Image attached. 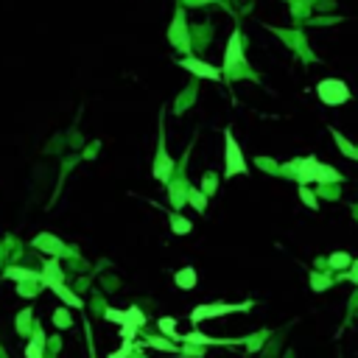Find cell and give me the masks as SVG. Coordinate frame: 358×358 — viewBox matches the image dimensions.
Listing matches in <instances>:
<instances>
[{
	"label": "cell",
	"instance_id": "cell-1",
	"mask_svg": "<svg viewBox=\"0 0 358 358\" xmlns=\"http://www.w3.org/2000/svg\"><path fill=\"white\" fill-rule=\"evenodd\" d=\"M280 171H285V174H294V179L300 185H311V182H342V174H339L336 168H330V165H322L316 157H302V160H294V163L283 165Z\"/></svg>",
	"mask_w": 358,
	"mask_h": 358
},
{
	"label": "cell",
	"instance_id": "cell-2",
	"mask_svg": "<svg viewBox=\"0 0 358 358\" xmlns=\"http://www.w3.org/2000/svg\"><path fill=\"white\" fill-rule=\"evenodd\" d=\"M224 174L230 179L249 174V165H247V160H243V151L235 143V135H232L230 129L224 132Z\"/></svg>",
	"mask_w": 358,
	"mask_h": 358
},
{
	"label": "cell",
	"instance_id": "cell-3",
	"mask_svg": "<svg viewBox=\"0 0 358 358\" xmlns=\"http://www.w3.org/2000/svg\"><path fill=\"white\" fill-rule=\"evenodd\" d=\"M249 308H252V302H238V305H232V302H210V305H196L193 311H190V322H193V325H199V322L213 319V316L241 314V311H249Z\"/></svg>",
	"mask_w": 358,
	"mask_h": 358
},
{
	"label": "cell",
	"instance_id": "cell-4",
	"mask_svg": "<svg viewBox=\"0 0 358 358\" xmlns=\"http://www.w3.org/2000/svg\"><path fill=\"white\" fill-rule=\"evenodd\" d=\"M316 93H319V98L325 101L327 106H339V104H344V101H350V90L342 79H322L319 87H316Z\"/></svg>",
	"mask_w": 358,
	"mask_h": 358
},
{
	"label": "cell",
	"instance_id": "cell-5",
	"mask_svg": "<svg viewBox=\"0 0 358 358\" xmlns=\"http://www.w3.org/2000/svg\"><path fill=\"white\" fill-rule=\"evenodd\" d=\"M168 42L179 48V51L188 53L190 51V31H188V23H185V11L179 9L176 17H174V26L168 28Z\"/></svg>",
	"mask_w": 358,
	"mask_h": 358
},
{
	"label": "cell",
	"instance_id": "cell-6",
	"mask_svg": "<svg viewBox=\"0 0 358 358\" xmlns=\"http://www.w3.org/2000/svg\"><path fill=\"white\" fill-rule=\"evenodd\" d=\"M179 64H182L185 70H190L196 79H210V81H218V79H221V70L213 68V64H207L205 59L188 56V59H179Z\"/></svg>",
	"mask_w": 358,
	"mask_h": 358
},
{
	"label": "cell",
	"instance_id": "cell-7",
	"mask_svg": "<svg viewBox=\"0 0 358 358\" xmlns=\"http://www.w3.org/2000/svg\"><path fill=\"white\" fill-rule=\"evenodd\" d=\"M243 64V56H241V34H232L230 42H227V53H224V73L227 76H235V70Z\"/></svg>",
	"mask_w": 358,
	"mask_h": 358
},
{
	"label": "cell",
	"instance_id": "cell-8",
	"mask_svg": "<svg viewBox=\"0 0 358 358\" xmlns=\"http://www.w3.org/2000/svg\"><path fill=\"white\" fill-rule=\"evenodd\" d=\"M31 247L37 249V252L48 255V258H56V255H62V252H64V243L59 241L56 235H51V232H39V235L31 241Z\"/></svg>",
	"mask_w": 358,
	"mask_h": 358
},
{
	"label": "cell",
	"instance_id": "cell-9",
	"mask_svg": "<svg viewBox=\"0 0 358 358\" xmlns=\"http://www.w3.org/2000/svg\"><path fill=\"white\" fill-rule=\"evenodd\" d=\"M179 342L185 344H196V347H207V344H243L247 339H213V336H205L199 330H190L185 336H179Z\"/></svg>",
	"mask_w": 358,
	"mask_h": 358
},
{
	"label": "cell",
	"instance_id": "cell-10",
	"mask_svg": "<svg viewBox=\"0 0 358 358\" xmlns=\"http://www.w3.org/2000/svg\"><path fill=\"white\" fill-rule=\"evenodd\" d=\"M45 285L59 297V300L64 302V305H70V308H81V305H84V302H81V297H79V294H73V291H70L68 285L62 283V280H45Z\"/></svg>",
	"mask_w": 358,
	"mask_h": 358
},
{
	"label": "cell",
	"instance_id": "cell-11",
	"mask_svg": "<svg viewBox=\"0 0 358 358\" xmlns=\"http://www.w3.org/2000/svg\"><path fill=\"white\" fill-rule=\"evenodd\" d=\"M171 168H174V160L165 154V143H163V137H160V151H157V163H154V176H157L160 182H168Z\"/></svg>",
	"mask_w": 358,
	"mask_h": 358
},
{
	"label": "cell",
	"instance_id": "cell-12",
	"mask_svg": "<svg viewBox=\"0 0 358 358\" xmlns=\"http://www.w3.org/2000/svg\"><path fill=\"white\" fill-rule=\"evenodd\" d=\"M6 277L17 280V283H37V280H42V274L31 272V268H23V266H9L6 268Z\"/></svg>",
	"mask_w": 358,
	"mask_h": 358
},
{
	"label": "cell",
	"instance_id": "cell-13",
	"mask_svg": "<svg viewBox=\"0 0 358 358\" xmlns=\"http://www.w3.org/2000/svg\"><path fill=\"white\" fill-rule=\"evenodd\" d=\"M174 283H176L182 291H190L196 283H199V277H196V268H190V266H188V268H179L176 277H174Z\"/></svg>",
	"mask_w": 358,
	"mask_h": 358
},
{
	"label": "cell",
	"instance_id": "cell-14",
	"mask_svg": "<svg viewBox=\"0 0 358 358\" xmlns=\"http://www.w3.org/2000/svg\"><path fill=\"white\" fill-rule=\"evenodd\" d=\"M188 205H193V210L205 213L207 207V193L202 188H188Z\"/></svg>",
	"mask_w": 358,
	"mask_h": 358
},
{
	"label": "cell",
	"instance_id": "cell-15",
	"mask_svg": "<svg viewBox=\"0 0 358 358\" xmlns=\"http://www.w3.org/2000/svg\"><path fill=\"white\" fill-rule=\"evenodd\" d=\"M330 135H333V140H336V146L342 148V154H347V157L358 160V146H353L350 140H344V135H342V132H336V129H333Z\"/></svg>",
	"mask_w": 358,
	"mask_h": 358
},
{
	"label": "cell",
	"instance_id": "cell-16",
	"mask_svg": "<svg viewBox=\"0 0 358 358\" xmlns=\"http://www.w3.org/2000/svg\"><path fill=\"white\" fill-rule=\"evenodd\" d=\"M160 330H163V333H168L171 339H176V342H179V333H176V319H174V316H163V319H160Z\"/></svg>",
	"mask_w": 358,
	"mask_h": 358
},
{
	"label": "cell",
	"instance_id": "cell-17",
	"mask_svg": "<svg viewBox=\"0 0 358 358\" xmlns=\"http://www.w3.org/2000/svg\"><path fill=\"white\" fill-rule=\"evenodd\" d=\"M171 230L176 232V235H188L190 232V221L182 216H171Z\"/></svg>",
	"mask_w": 358,
	"mask_h": 358
},
{
	"label": "cell",
	"instance_id": "cell-18",
	"mask_svg": "<svg viewBox=\"0 0 358 358\" xmlns=\"http://www.w3.org/2000/svg\"><path fill=\"white\" fill-rule=\"evenodd\" d=\"M104 316L109 322H115V325H126V322H129V311H118V308H109Z\"/></svg>",
	"mask_w": 358,
	"mask_h": 358
},
{
	"label": "cell",
	"instance_id": "cell-19",
	"mask_svg": "<svg viewBox=\"0 0 358 358\" xmlns=\"http://www.w3.org/2000/svg\"><path fill=\"white\" fill-rule=\"evenodd\" d=\"M218 188V176L216 174H205V179H202V190H205L207 196H213Z\"/></svg>",
	"mask_w": 358,
	"mask_h": 358
},
{
	"label": "cell",
	"instance_id": "cell-20",
	"mask_svg": "<svg viewBox=\"0 0 358 358\" xmlns=\"http://www.w3.org/2000/svg\"><path fill=\"white\" fill-rule=\"evenodd\" d=\"M148 347H154V350H168V353H174L176 350V344L174 342H168V339H148Z\"/></svg>",
	"mask_w": 358,
	"mask_h": 358
},
{
	"label": "cell",
	"instance_id": "cell-21",
	"mask_svg": "<svg viewBox=\"0 0 358 358\" xmlns=\"http://www.w3.org/2000/svg\"><path fill=\"white\" fill-rule=\"evenodd\" d=\"M350 266V255L347 252H333L330 255V268H344Z\"/></svg>",
	"mask_w": 358,
	"mask_h": 358
},
{
	"label": "cell",
	"instance_id": "cell-22",
	"mask_svg": "<svg viewBox=\"0 0 358 358\" xmlns=\"http://www.w3.org/2000/svg\"><path fill=\"white\" fill-rule=\"evenodd\" d=\"M135 350H137V344H135V342H126V339H123V347H121V350H115V353H112L109 358H132Z\"/></svg>",
	"mask_w": 358,
	"mask_h": 358
},
{
	"label": "cell",
	"instance_id": "cell-23",
	"mask_svg": "<svg viewBox=\"0 0 358 358\" xmlns=\"http://www.w3.org/2000/svg\"><path fill=\"white\" fill-rule=\"evenodd\" d=\"M26 358H42V342H37V339H34V342L26 347Z\"/></svg>",
	"mask_w": 358,
	"mask_h": 358
},
{
	"label": "cell",
	"instance_id": "cell-24",
	"mask_svg": "<svg viewBox=\"0 0 358 358\" xmlns=\"http://www.w3.org/2000/svg\"><path fill=\"white\" fill-rule=\"evenodd\" d=\"M311 285H314V291H322V288H327V285H330V277H322V274H311Z\"/></svg>",
	"mask_w": 358,
	"mask_h": 358
},
{
	"label": "cell",
	"instance_id": "cell-25",
	"mask_svg": "<svg viewBox=\"0 0 358 358\" xmlns=\"http://www.w3.org/2000/svg\"><path fill=\"white\" fill-rule=\"evenodd\" d=\"M28 322H31V311H20V319H17V330L28 333Z\"/></svg>",
	"mask_w": 358,
	"mask_h": 358
},
{
	"label": "cell",
	"instance_id": "cell-26",
	"mask_svg": "<svg viewBox=\"0 0 358 358\" xmlns=\"http://www.w3.org/2000/svg\"><path fill=\"white\" fill-rule=\"evenodd\" d=\"M135 333H137V325H121V339L135 342Z\"/></svg>",
	"mask_w": 358,
	"mask_h": 358
},
{
	"label": "cell",
	"instance_id": "cell-27",
	"mask_svg": "<svg viewBox=\"0 0 358 358\" xmlns=\"http://www.w3.org/2000/svg\"><path fill=\"white\" fill-rule=\"evenodd\" d=\"M53 322H59L62 327H68V325H70V316H68V311H64V308H59V311L53 314Z\"/></svg>",
	"mask_w": 358,
	"mask_h": 358
},
{
	"label": "cell",
	"instance_id": "cell-28",
	"mask_svg": "<svg viewBox=\"0 0 358 358\" xmlns=\"http://www.w3.org/2000/svg\"><path fill=\"white\" fill-rule=\"evenodd\" d=\"M300 199L305 202L308 207H316V199H314V196H311V193H308V190H305V185H300Z\"/></svg>",
	"mask_w": 358,
	"mask_h": 358
},
{
	"label": "cell",
	"instance_id": "cell-29",
	"mask_svg": "<svg viewBox=\"0 0 358 358\" xmlns=\"http://www.w3.org/2000/svg\"><path fill=\"white\" fill-rule=\"evenodd\" d=\"M342 17H314L311 23H316V26H333V23H339Z\"/></svg>",
	"mask_w": 358,
	"mask_h": 358
},
{
	"label": "cell",
	"instance_id": "cell-30",
	"mask_svg": "<svg viewBox=\"0 0 358 358\" xmlns=\"http://www.w3.org/2000/svg\"><path fill=\"white\" fill-rule=\"evenodd\" d=\"M20 294H23V297H34V294H37V291H34V288H31V285H28V283H20Z\"/></svg>",
	"mask_w": 358,
	"mask_h": 358
},
{
	"label": "cell",
	"instance_id": "cell-31",
	"mask_svg": "<svg viewBox=\"0 0 358 358\" xmlns=\"http://www.w3.org/2000/svg\"><path fill=\"white\" fill-rule=\"evenodd\" d=\"M188 6H205V3H213V0H185Z\"/></svg>",
	"mask_w": 358,
	"mask_h": 358
},
{
	"label": "cell",
	"instance_id": "cell-32",
	"mask_svg": "<svg viewBox=\"0 0 358 358\" xmlns=\"http://www.w3.org/2000/svg\"><path fill=\"white\" fill-rule=\"evenodd\" d=\"M350 280H355V283H358V263L353 266V272H350Z\"/></svg>",
	"mask_w": 358,
	"mask_h": 358
}]
</instances>
